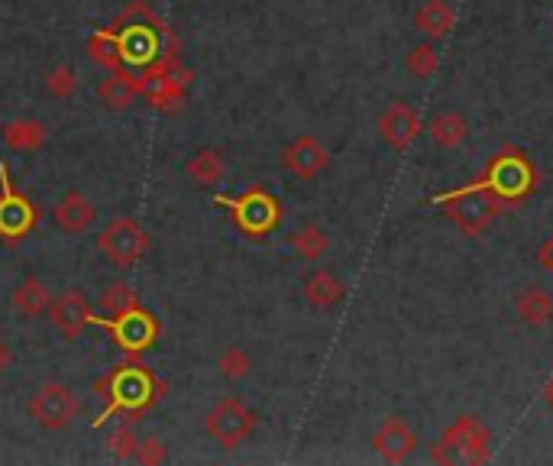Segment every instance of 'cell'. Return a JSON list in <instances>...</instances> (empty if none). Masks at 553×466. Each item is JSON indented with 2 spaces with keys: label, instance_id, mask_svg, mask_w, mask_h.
Segmentation results:
<instances>
[{
  "label": "cell",
  "instance_id": "cell-27",
  "mask_svg": "<svg viewBox=\"0 0 553 466\" xmlns=\"http://www.w3.org/2000/svg\"><path fill=\"white\" fill-rule=\"evenodd\" d=\"M88 56L94 65H104L107 72L110 68H123V56H120V39L117 33H98L88 43Z\"/></svg>",
  "mask_w": 553,
  "mask_h": 466
},
{
  "label": "cell",
  "instance_id": "cell-19",
  "mask_svg": "<svg viewBox=\"0 0 553 466\" xmlns=\"http://www.w3.org/2000/svg\"><path fill=\"white\" fill-rule=\"evenodd\" d=\"M10 305H13V311L20 314V318L33 321V318H43V314L49 311L52 298H49V289L43 285V279L26 276L23 282H17V289H13Z\"/></svg>",
  "mask_w": 553,
  "mask_h": 466
},
{
  "label": "cell",
  "instance_id": "cell-7",
  "mask_svg": "<svg viewBox=\"0 0 553 466\" xmlns=\"http://www.w3.org/2000/svg\"><path fill=\"white\" fill-rule=\"evenodd\" d=\"M101 389H107V395H110V411H117V408L140 411L159 395V392H152V389H156V382H152V376L146 373V369H140V366L117 369V373L110 376Z\"/></svg>",
  "mask_w": 553,
  "mask_h": 466
},
{
  "label": "cell",
  "instance_id": "cell-8",
  "mask_svg": "<svg viewBox=\"0 0 553 466\" xmlns=\"http://www.w3.org/2000/svg\"><path fill=\"white\" fill-rule=\"evenodd\" d=\"M0 185H4L0 188V237L17 243L36 227V211H33L30 201L13 191V185L7 182L4 166H0Z\"/></svg>",
  "mask_w": 553,
  "mask_h": 466
},
{
  "label": "cell",
  "instance_id": "cell-16",
  "mask_svg": "<svg viewBox=\"0 0 553 466\" xmlns=\"http://www.w3.org/2000/svg\"><path fill=\"white\" fill-rule=\"evenodd\" d=\"M140 78L127 68H110L107 78L98 85V98L104 101V107L110 111H127V107L140 98Z\"/></svg>",
  "mask_w": 553,
  "mask_h": 466
},
{
  "label": "cell",
  "instance_id": "cell-26",
  "mask_svg": "<svg viewBox=\"0 0 553 466\" xmlns=\"http://www.w3.org/2000/svg\"><path fill=\"white\" fill-rule=\"evenodd\" d=\"M408 72L418 78V81H427V78H434L437 75V68H440V56H437V49L431 39H424V43H418L411 52H408Z\"/></svg>",
  "mask_w": 553,
  "mask_h": 466
},
{
  "label": "cell",
  "instance_id": "cell-5",
  "mask_svg": "<svg viewBox=\"0 0 553 466\" xmlns=\"http://www.w3.org/2000/svg\"><path fill=\"white\" fill-rule=\"evenodd\" d=\"M101 253L120 269H130L133 263H140L143 253L149 250V233L133 221V217H117L110 221L107 230L98 237Z\"/></svg>",
  "mask_w": 553,
  "mask_h": 466
},
{
  "label": "cell",
  "instance_id": "cell-6",
  "mask_svg": "<svg viewBox=\"0 0 553 466\" xmlns=\"http://www.w3.org/2000/svg\"><path fill=\"white\" fill-rule=\"evenodd\" d=\"M217 204L230 208L233 221H237L246 233H253V237H262V233L275 230V224H279V204L259 188L246 191L240 198H217Z\"/></svg>",
  "mask_w": 553,
  "mask_h": 466
},
{
  "label": "cell",
  "instance_id": "cell-18",
  "mask_svg": "<svg viewBox=\"0 0 553 466\" xmlns=\"http://www.w3.org/2000/svg\"><path fill=\"white\" fill-rule=\"evenodd\" d=\"M414 26H418V33L424 39L437 43V39H444L456 26V10L447 4V0H424L418 13H414Z\"/></svg>",
  "mask_w": 553,
  "mask_h": 466
},
{
  "label": "cell",
  "instance_id": "cell-1",
  "mask_svg": "<svg viewBox=\"0 0 553 466\" xmlns=\"http://www.w3.org/2000/svg\"><path fill=\"white\" fill-rule=\"evenodd\" d=\"M492 457V431L476 415H460L434 447L437 463H486Z\"/></svg>",
  "mask_w": 553,
  "mask_h": 466
},
{
  "label": "cell",
  "instance_id": "cell-33",
  "mask_svg": "<svg viewBox=\"0 0 553 466\" xmlns=\"http://www.w3.org/2000/svg\"><path fill=\"white\" fill-rule=\"evenodd\" d=\"M10 366H13V350L7 347V340L0 337V376H4Z\"/></svg>",
  "mask_w": 553,
  "mask_h": 466
},
{
  "label": "cell",
  "instance_id": "cell-17",
  "mask_svg": "<svg viewBox=\"0 0 553 466\" xmlns=\"http://www.w3.org/2000/svg\"><path fill=\"white\" fill-rule=\"evenodd\" d=\"M301 289H304V301H308L311 308H334L343 301V295H347V285H343L334 272H327V269H314L304 276L301 282Z\"/></svg>",
  "mask_w": 553,
  "mask_h": 466
},
{
  "label": "cell",
  "instance_id": "cell-14",
  "mask_svg": "<svg viewBox=\"0 0 553 466\" xmlns=\"http://www.w3.org/2000/svg\"><path fill=\"white\" fill-rule=\"evenodd\" d=\"M531 182H534V172L528 169V162L499 156L492 162V169L482 185H486L495 198H521L524 191L531 188Z\"/></svg>",
  "mask_w": 553,
  "mask_h": 466
},
{
  "label": "cell",
  "instance_id": "cell-22",
  "mask_svg": "<svg viewBox=\"0 0 553 466\" xmlns=\"http://www.w3.org/2000/svg\"><path fill=\"white\" fill-rule=\"evenodd\" d=\"M515 311H518V318L534 327V331H541V327H547L553 321V298L544 292V289H521L515 295Z\"/></svg>",
  "mask_w": 553,
  "mask_h": 466
},
{
  "label": "cell",
  "instance_id": "cell-21",
  "mask_svg": "<svg viewBox=\"0 0 553 466\" xmlns=\"http://www.w3.org/2000/svg\"><path fill=\"white\" fill-rule=\"evenodd\" d=\"M4 143L13 149V153H36V149H43L49 133H46V123L39 120H30V117H17L10 120L4 130Z\"/></svg>",
  "mask_w": 553,
  "mask_h": 466
},
{
  "label": "cell",
  "instance_id": "cell-28",
  "mask_svg": "<svg viewBox=\"0 0 553 466\" xmlns=\"http://www.w3.org/2000/svg\"><path fill=\"white\" fill-rule=\"evenodd\" d=\"M136 308V292L130 289L127 282H110L107 289L101 292V311L107 318H117V314H127Z\"/></svg>",
  "mask_w": 553,
  "mask_h": 466
},
{
  "label": "cell",
  "instance_id": "cell-25",
  "mask_svg": "<svg viewBox=\"0 0 553 466\" xmlns=\"http://www.w3.org/2000/svg\"><path fill=\"white\" fill-rule=\"evenodd\" d=\"M288 243H292L295 256H301L304 263H317V259H324V253L330 250V233L317 224H308V227H298L292 237H288Z\"/></svg>",
  "mask_w": 553,
  "mask_h": 466
},
{
  "label": "cell",
  "instance_id": "cell-4",
  "mask_svg": "<svg viewBox=\"0 0 553 466\" xmlns=\"http://www.w3.org/2000/svg\"><path fill=\"white\" fill-rule=\"evenodd\" d=\"M78 415H81V402L65 382H46V386H39L30 399V418L46 431H62Z\"/></svg>",
  "mask_w": 553,
  "mask_h": 466
},
{
  "label": "cell",
  "instance_id": "cell-10",
  "mask_svg": "<svg viewBox=\"0 0 553 466\" xmlns=\"http://www.w3.org/2000/svg\"><path fill=\"white\" fill-rule=\"evenodd\" d=\"M379 136L389 143L395 153H408L414 140L421 136V117L411 104L395 101L379 114Z\"/></svg>",
  "mask_w": 553,
  "mask_h": 466
},
{
  "label": "cell",
  "instance_id": "cell-34",
  "mask_svg": "<svg viewBox=\"0 0 553 466\" xmlns=\"http://www.w3.org/2000/svg\"><path fill=\"white\" fill-rule=\"evenodd\" d=\"M544 402H547L550 411H553V376L547 379V386H544Z\"/></svg>",
  "mask_w": 553,
  "mask_h": 466
},
{
  "label": "cell",
  "instance_id": "cell-29",
  "mask_svg": "<svg viewBox=\"0 0 553 466\" xmlns=\"http://www.w3.org/2000/svg\"><path fill=\"white\" fill-rule=\"evenodd\" d=\"M217 366H220V376H224V379L240 382V379L250 376V369H253V356L246 353L243 347H227L224 353H220Z\"/></svg>",
  "mask_w": 553,
  "mask_h": 466
},
{
  "label": "cell",
  "instance_id": "cell-30",
  "mask_svg": "<svg viewBox=\"0 0 553 466\" xmlns=\"http://www.w3.org/2000/svg\"><path fill=\"white\" fill-rule=\"evenodd\" d=\"M46 91L52 94V98H59V101H68L72 94L78 91V75H75V68L72 65H52L49 68V75H46Z\"/></svg>",
  "mask_w": 553,
  "mask_h": 466
},
{
  "label": "cell",
  "instance_id": "cell-31",
  "mask_svg": "<svg viewBox=\"0 0 553 466\" xmlns=\"http://www.w3.org/2000/svg\"><path fill=\"white\" fill-rule=\"evenodd\" d=\"M136 444H140V437H136L130 424H120V428L107 434V450H110V457H117V460H130L136 454Z\"/></svg>",
  "mask_w": 553,
  "mask_h": 466
},
{
  "label": "cell",
  "instance_id": "cell-3",
  "mask_svg": "<svg viewBox=\"0 0 553 466\" xmlns=\"http://www.w3.org/2000/svg\"><path fill=\"white\" fill-rule=\"evenodd\" d=\"M256 424H259L256 411L246 402L227 395V399H220L211 408V415H207V434L220 444V450H237L246 437L256 431Z\"/></svg>",
  "mask_w": 553,
  "mask_h": 466
},
{
  "label": "cell",
  "instance_id": "cell-32",
  "mask_svg": "<svg viewBox=\"0 0 553 466\" xmlns=\"http://www.w3.org/2000/svg\"><path fill=\"white\" fill-rule=\"evenodd\" d=\"M133 460H140V463H165V460H169V450H165V441H162V437L149 434V437H143L140 444H136Z\"/></svg>",
  "mask_w": 553,
  "mask_h": 466
},
{
  "label": "cell",
  "instance_id": "cell-12",
  "mask_svg": "<svg viewBox=\"0 0 553 466\" xmlns=\"http://www.w3.org/2000/svg\"><path fill=\"white\" fill-rule=\"evenodd\" d=\"M372 450L385 463H405L418 450V434H414V428L402 415H389L379 424L376 437H372Z\"/></svg>",
  "mask_w": 553,
  "mask_h": 466
},
{
  "label": "cell",
  "instance_id": "cell-11",
  "mask_svg": "<svg viewBox=\"0 0 553 466\" xmlns=\"http://www.w3.org/2000/svg\"><path fill=\"white\" fill-rule=\"evenodd\" d=\"M327 162H330V153L324 149V143L311 133L298 136V140H292L282 149L285 172H292L295 178H301V182H311V178L321 175L327 169Z\"/></svg>",
  "mask_w": 553,
  "mask_h": 466
},
{
  "label": "cell",
  "instance_id": "cell-15",
  "mask_svg": "<svg viewBox=\"0 0 553 466\" xmlns=\"http://www.w3.org/2000/svg\"><path fill=\"white\" fill-rule=\"evenodd\" d=\"M52 217L55 224H59L68 237H81V233H88L98 221V208H94V201L88 195H81V191H68V195L52 208Z\"/></svg>",
  "mask_w": 553,
  "mask_h": 466
},
{
  "label": "cell",
  "instance_id": "cell-20",
  "mask_svg": "<svg viewBox=\"0 0 553 466\" xmlns=\"http://www.w3.org/2000/svg\"><path fill=\"white\" fill-rule=\"evenodd\" d=\"M120 56L130 65H146L159 56V43H156V30H149V23H130L127 33H120Z\"/></svg>",
  "mask_w": 553,
  "mask_h": 466
},
{
  "label": "cell",
  "instance_id": "cell-9",
  "mask_svg": "<svg viewBox=\"0 0 553 466\" xmlns=\"http://www.w3.org/2000/svg\"><path fill=\"white\" fill-rule=\"evenodd\" d=\"M94 321L107 324L110 331H114L117 344L123 350H130V353H143L146 347L156 344V337H159L156 321H152L140 305H136L133 311H127V314H117V318H94Z\"/></svg>",
  "mask_w": 553,
  "mask_h": 466
},
{
  "label": "cell",
  "instance_id": "cell-13",
  "mask_svg": "<svg viewBox=\"0 0 553 466\" xmlns=\"http://www.w3.org/2000/svg\"><path fill=\"white\" fill-rule=\"evenodd\" d=\"M49 318L52 327L59 331L65 340H75L88 331V324H94V314L88 308V298L81 295L78 289H65L59 298L49 305Z\"/></svg>",
  "mask_w": 553,
  "mask_h": 466
},
{
  "label": "cell",
  "instance_id": "cell-23",
  "mask_svg": "<svg viewBox=\"0 0 553 466\" xmlns=\"http://www.w3.org/2000/svg\"><path fill=\"white\" fill-rule=\"evenodd\" d=\"M185 175L195 188H214L220 185V178L227 175V166L214 149H198V153L185 162Z\"/></svg>",
  "mask_w": 553,
  "mask_h": 466
},
{
  "label": "cell",
  "instance_id": "cell-24",
  "mask_svg": "<svg viewBox=\"0 0 553 466\" xmlns=\"http://www.w3.org/2000/svg\"><path fill=\"white\" fill-rule=\"evenodd\" d=\"M466 136H469V123H466L463 114L444 111V114H437L431 120V140L440 149H460L466 143Z\"/></svg>",
  "mask_w": 553,
  "mask_h": 466
},
{
  "label": "cell",
  "instance_id": "cell-2",
  "mask_svg": "<svg viewBox=\"0 0 553 466\" xmlns=\"http://www.w3.org/2000/svg\"><path fill=\"white\" fill-rule=\"evenodd\" d=\"M444 201L450 204V211H447L450 221L463 233H469V237H479V233L499 217V198H495L482 182H476L473 188L456 191V195L437 198V204H444Z\"/></svg>",
  "mask_w": 553,
  "mask_h": 466
}]
</instances>
